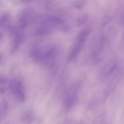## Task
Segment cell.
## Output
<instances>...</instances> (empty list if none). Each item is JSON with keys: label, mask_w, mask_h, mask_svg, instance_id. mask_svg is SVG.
Wrapping results in <instances>:
<instances>
[{"label": "cell", "mask_w": 124, "mask_h": 124, "mask_svg": "<svg viewBox=\"0 0 124 124\" xmlns=\"http://www.w3.org/2000/svg\"><path fill=\"white\" fill-rule=\"evenodd\" d=\"M10 91L16 99L20 102H23L26 96L23 85L20 81L13 80L9 85Z\"/></svg>", "instance_id": "cell-1"}, {"label": "cell", "mask_w": 124, "mask_h": 124, "mask_svg": "<svg viewBox=\"0 0 124 124\" xmlns=\"http://www.w3.org/2000/svg\"><path fill=\"white\" fill-rule=\"evenodd\" d=\"M34 114L30 111H26L23 112L21 116V120L24 124H30L34 120Z\"/></svg>", "instance_id": "cell-2"}, {"label": "cell", "mask_w": 124, "mask_h": 124, "mask_svg": "<svg viewBox=\"0 0 124 124\" xmlns=\"http://www.w3.org/2000/svg\"><path fill=\"white\" fill-rule=\"evenodd\" d=\"M8 109V104L5 101H3L1 103L0 107V115L1 112L2 113H6Z\"/></svg>", "instance_id": "cell-3"}, {"label": "cell", "mask_w": 124, "mask_h": 124, "mask_svg": "<svg viewBox=\"0 0 124 124\" xmlns=\"http://www.w3.org/2000/svg\"><path fill=\"white\" fill-rule=\"evenodd\" d=\"M6 124H12V123H7Z\"/></svg>", "instance_id": "cell-4"}, {"label": "cell", "mask_w": 124, "mask_h": 124, "mask_svg": "<svg viewBox=\"0 0 124 124\" xmlns=\"http://www.w3.org/2000/svg\"></svg>", "instance_id": "cell-5"}]
</instances>
